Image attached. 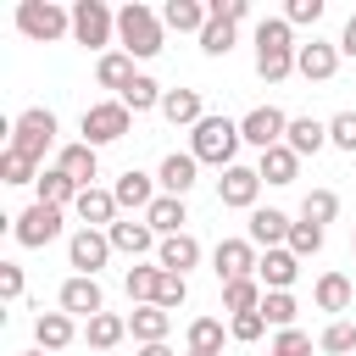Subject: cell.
<instances>
[{"label": "cell", "mask_w": 356, "mask_h": 356, "mask_svg": "<svg viewBox=\"0 0 356 356\" xmlns=\"http://www.w3.org/2000/svg\"><path fill=\"white\" fill-rule=\"evenodd\" d=\"M256 245L250 239H217V250H211V273H217V284H234V278H256Z\"/></svg>", "instance_id": "12"}, {"label": "cell", "mask_w": 356, "mask_h": 356, "mask_svg": "<svg viewBox=\"0 0 356 356\" xmlns=\"http://www.w3.org/2000/svg\"><path fill=\"white\" fill-rule=\"evenodd\" d=\"M161 44H167L161 11H150L145 0H128L117 11V50H128L134 61H150V56H161Z\"/></svg>", "instance_id": "2"}, {"label": "cell", "mask_w": 356, "mask_h": 356, "mask_svg": "<svg viewBox=\"0 0 356 356\" xmlns=\"http://www.w3.org/2000/svg\"><path fill=\"white\" fill-rule=\"evenodd\" d=\"M261 284L256 278H234V284H222V312L228 317H239V312H261Z\"/></svg>", "instance_id": "36"}, {"label": "cell", "mask_w": 356, "mask_h": 356, "mask_svg": "<svg viewBox=\"0 0 356 356\" xmlns=\"http://www.w3.org/2000/svg\"><path fill=\"white\" fill-rule=\"evenodd\" d=\"M122 289H128V300H134V306H156L161 267H156V261H134V267L122 273Z\"/></svg>", "instance_id": "32"}, {"label": "cell", "mask_w": 356, "mask_h": 356, "mask_svg": "<svg viewBox=\"0 0 356 356\" xmlns=\"http://www.w3.org/2000/svg\"><path fill=\"white\" fill-rule=\"evenodd\" d=\"M295 72L306 78V83H328L334 72H339V44H328V39H306L300 44V56H295Z\"/></svg>", "instance_id": "15"}, {"label": "cell", "mask_w": 356, "mask_h": 356, "mask_svg": "<svg viewBox=\"0 0 356 356\" xmlns=\"http://www.w3.org/2000/svg\"><path fill=\"white\" fill-rule=\"evenodd\" d=\"M334 44H339V56H356V11L345 17V28H339V39H334Z\"/></svg>", "instance_id": "51"}, {"label": "cell", "mask_w": 356, "mask_h": 356, "mask_svg": "<svg viewBox=\"0 0 356 356\" xmlns=\"http://www.w3.org/2000/svg\"><path fill=\"white\" fill-rule=\"evenodd\" d=\"M72 211H78V222H83V228H111L122 206H117V195H111V189H100V184H95V189H83V195L72 200Z\"/></svg>", "instance_id": "23"}, {"label": "cell", "mask_w": 356, "mask_h": 356, "mask_svg": "<svg viewBox=\"0 0 356 356\" xmlns=\"http://www.w3.org/2000/svg\"><path fill=\"white\" fill-rule=\"evenodd\" d=\"M39 172H44V167H33L28 156H17L11 145L0 150V184H39Z\"/></svg>", "instance_id": "40"}, {"label": "cell", "mask_w": 356, "mask_h": 356, "mask_svg": "<svg viewBox=\"0 0 356 356\" xmlns=\"http://www.w3.org/2000/svg\"><path fill=\"white\" fill-rule=\"evenodd\" d=\"M67 261H72V273L95 278V273L111 261V239H106V228H78V234L67 239Z\"/></svg>", "instance_id": "11"}, {"label": "cell", "mask_w": 356, "mask_h": 356, "mask_svg": "<svg viewBox=\"0 0 356 356\" xmlns=\"http://www.w3.org/2000/svg\"><path fill=\"white\" fill-rule=\"evenodd\" d=\"M161 95H167V89H161V83H156L150 72H139V78H134V83H128V89H122L117 100H122V106H128V111L139 117V111H161Z\"/></svg>", "instance_id": "35"}, {"label": "cell", "mask_w": 356, "mask_h": 356, "mask_svg": "<svg viewBox=\"0 0 356 356\" xmlns=\"http://www.w3.org/2000/svg\"><path fill=\"white\" fill-rule=\"evenodd\" d=\"M17 33L33 39V44H56L72 33V6H56V0H17Z\"/></svg>", "instance_id": "4"}, {"label": "cell", "mask_w": 356, "mask_h": 356, "mask_svg": "<svg viewBox=\"0 0 356 356\" xmlns=\"http://www.w3.org/2000/svg\"><path fill=\"white\" fill-rule=\"evenodd\" d=\"M256 195H261V172L245 161H234L217 178V206H228V211H256Z\"/></svg>", "instance_id": "10"}, {"label": "cell", "mask_w": 356, "mask_h": 356, "mask_svg": "<svg viewBox=\"0 0 356 356\" xmlns=\"http://www.w3.org/2000/svg\"><path fill=\"white\" fill-rule=\"evenodd\" d=\"M11 234H17V245L22 250H44V245H56L61 239V206H28V211H17L11 217Z\"/></svg>", "instance_id": "8"}, {"label": "cell", "mask_w": 356, "mask_h": 356, "mask_svg": "<svg viewBox=\"0 0 356 356\" xmlns=\"http://www.w3.org/2000/svg\"><path fill=\"white\" fill-rule=\"evenodd\" d=\"M22 356H50V350H22Z\"/></svg>", "instance_id": "54"}, {"label": "cell", "mask_w": 356, "mask_h": 356, "mask_svg": "<svg viewBox=\"0 0 356 356\" xmlns=\"http://www.w3.org/2000/svg\"><path fill=\"white\" fill-rule=\"evenodd\" d=\"M206 11H211L217 22H234V28H239V22L250 17V0H206Z\"/></svg>", "instance_id": "49"}, {"label": "cell", "mask_w": 356, "mask_h": 356, "mask_svg": "<svg viewBox=\"0 0 356 356\" xmlns=\"http://www.w3.org/2000/svg\"><path fill=\"white\" fill-rule=\"evenodd\" d=\"M289 250H295L300 261H306V256H317V250H323V228H317V222H300V217H295V228H289Z\"/></svg>", "instance_id": "45"}, {"label": "cell", "mask_w": 356, "mask_h": 356, "mask_svg": "<svg viewBox=\"0 0 356 356\" xmlns=\"http://www.w3.org/2000/svg\"><path fill=\"white\" fill-rule=\"evenodd\" d=\"M56 300H61V312H67V317H83V323L106 312V289H100V278H83V273H72V278L61 284V295H56Z\"/></svg>", "instance_id": "14"}, {"label": "cell", "mask_w": 356, "mask_h": 356, "mask_svg": "<svg viewBox=\"0 0 356 356\" xmlns=\"http://www.w3.org/2000/svg\"><path fill=\"white\" fill-rule=\"evenodd\" d=\"M83 145H117V139H128V128H134V111L111 95V100H95V106H83Z\"/></svg>", "instance_id": "6"}, {"label": "cell", "mask_w": 356, "mask_h": 356, "mask_svg": "<svg viewBox=\"0 0 356 356\" xmlns=\"http://www.w3.org/2000/svg\"><path fill=\"white\" fill-rule=\"evenodd\" d=\"M161 117H167L172 128H195V122H206V100H200V89H167V95H161Z\"/></svg>", "instance_id": "24"}, {"label": "cell", "mask_w": 356, "mask_h": 356, "mask_svg": "<svg viewBox=\"0 0 356 356\" xmlns=\"http://www.w3.org/2000/svg\"><path fill=\"white\" fill-rule=\"evenodd\" d=\"M78 195H83V189H78L61 167H44V172H39V184H33V200H39V206H61V211H67Z\"/></svg>", "instance_id": "30"}, {"label": "cell", "mask_w": 356, "mask_h": 356, "mask_svg": "<svg viewBox=\"0 0 356 356\" xmlns=\"http://www.w3.org/2000/svg\"><path fill=\"white\" fill-rule=\"evenodd\" d=\"M273 356H312V334L306 328H284L273 339Z\"/></svg>", "instance_id": "47"}, {"label": "cell", "mask_w": 356, "mask_h": 356, "mask_svg": "<svg viewBox=\"0 0 356 356\" xmlns=\"http://www.w3.org/2000/svg\"><path fill=\"white\" fill-rule=\"evenodd\" d=\"M350 295H356V289H350V278H345V273H323V278H317V289H312L317 312H334V317H339V312H350Z\"/></svg>", "instance_id": "34"}, {"label": "cell", "mask_w": 356, "mask_h": 356, "mask_svg": "<svg viewBox=\"0 0 356 356\" xmlns=\"http://www.w3.org/2000/svg\"><path fill=\"white\" fill-rule=\"evenodd\" d=\"M300 278V256L289 250V245H278V250H261V261H256V284L273 295V289H289Z\"/></svg>", "instance_id": "19"}, {"label": "cell", "mask_w": 356, "mask_h": 356, "mask_svg": "<svg viewBox=\"0 0 356 356\" xmlns=\"http://www.w3.org/2000/svg\"><path fill=\"white\" fill-rule=\"evenodd\" d=\"M78 339V317H67V312H39L33 317V350H67Z\"/></svg>", "instance_id": "21"}, {"label": "cell", "mask_w": 356, "mask_h": 356, "mask_svg": "<svg viewBox=\"0 0 356 356\" xmlns=\"http://www.w3.org/2000/svg\"><path fill=\"white\" fill-rule=\"evenodd\" d=\"M261 317H267V328H295V317H300V306H295V295L289 289H273V295H261Z\"/></svg>", "instance_id": "38"}, {"label": "cell", "mask_w": 356, "mask_h": 356, "mask_svg": "<svg viewBox=\"0 0 356 356\" xmlns=\"http://www.w3.org/2000/svg\"><path fill=\"white\" fill-rule=\"evenodd\" d=\"M256 172H261V184H278V189H284V184L300 178V156H295L289 145H273V150L256 156Z\"/></svg>", "instance_id": "27"}, {"label": "cell", "mask_w": 356, "mask_h": 356, "mask_svg": "<svg viewBox=\"0 0 356 356\" xmlns=\"http://www.w3.org/2000/svg\"><path fill=\"white\" fill-rule=\"evenodd\" d=\"M289 228H295L289 211H278V206H256L250 222H245V239H250L256 250H278V245H289Z\"/></svg>", "instance_id": "13"}, {"label": "cell", "mask_w": 356, "mask_h": 356, "mask_svg": "<svg viewBox=\"0 0 356 356\" xmlns=\"http://www.w3.org/2000/svg\"><path fill=\"white\" fill-rule=\"evenodd\" d=\"M222 339H228L222 317H195L189 323V350H222Z\"/></svg>", "instance_id": "41"}, {"label": "cell", "mask_w": 356, "mask_h": 356, "mask_svg": "<svg viewBox=\"0 0 356 356\" xmlns=\"http://www.w3.org/2000/svg\"><path fill=\"white\" fill-rule=\"evenodd\" d=\"M195 178H200V161H195L189 150H172V156H161V167H156L161 195H178V200L195 189Z\"/></svg>", "instance_id": "20"}, {"label": "cell", "mask_w": 356, "mask_h": 356, "mask_svg": "<svg viewBox=\"0 0 356 356\" xmlns=\"http://www.w3.org/2000/svg\"><path fill=\"white\" fill-rule=\"evenodd\" d=\"M156 267L189 278V267H200V239H195V234H172V239H161V245H156Z\"/></svg>", "instance_id": "22"}, {"label": "cell", "mask_w": 356, "mask_h": 356, "mask_svg": "<svg viewBox=\"0 0 356 356\" xmlns=\"http://www.w3.org/2000/svg\"><path fill=\"white\" fill-rule=\"evenodd\" d=\"M50 145H56V111H50V106H28V111L11 122V150L39 167Z\"/></svg>", "instance_id": "7"}, {"label": "cell", "mask_w": 356, "mask_h": 356, "mask_svg": "<svg viewBox=\"0 0 356 356\" xmlns=\"http://www.w3.org/2000/svg\"><path fill=\"white\" fill-rule=\"evenodd\" d=\"M295 56H300L295 28H289L284 17H261V22H256V78H261V83H284V78L295 72Z\"/></svg>", "instance_id": "1"}, {"label": "cell", "mask_w": 356, "mask_h": 356, "mask_svg": "<svg viewBox=\"0 0 356 356\" xmlns=\"http://www.w3.org/2000/svg\"><path fill=\"white\" fill-rule=\"evenodd\" d=\"M145 222L156 228V239H172V234H189L184 222H189V206L178 200V195H156V206L145 211Z\"/></svg>", "instance_id": "28"}, {"label": "cell", "mask_w": 356, "mask_h": 356, "mask_svg": "<svg viewBox=\"0 0 356 356\" xmlns=\"http://www.w3.org/2000/svg\"><path fill=\"white\" fill-rule=\"evenodd\" d=\"M328 145L345 150V156H356V111H334L328 117Z\"/></svg>", "instance_id": "44"}, {"label": "cell", "mask_w": 356, "mask_h": 356, "mask_svg": "<svg viewBox=\"0 0 356 356\" xmlns=\"http://www.w3.org/2000/svg\"><path fill=\"white\" fill-rule=\"evenodd\" d=\"M22 289H28L22 267L17 261H0V300H22Z\"/></svg>", "instance_id": "50"}, {"label": "cell", "mask_w": 356, "mask_h": 356, "mask_svg": "<svg viewBox=\"0 0 356 356\" xmlns=\"http://www.w3.org/2000/svg\"><path fill=\"white\" fill-rule=\"evenodd\" d=\"M261 334H267V317H261V312H239V317H228V339H234V345H256Z\"/></svg>", "instance_id": "43"}, {"label": "cell", "mask_w": 356, "mask_h": 356, "mask_svg": "<svg viewBox=\"0 0 356 356\" xmlns=\"http://www.w3.org/2000/svg\"><path fill=\"white\" fill-rule=\"evenodd\" d=\"M350 250H356V228H350Z\"/></svg>", "instance_id": "55"}, {"label": "cell", "mask_w": 356, "mask_h": 356, "mask_svg": "<svg viewBox=\"0 0 356 356\" xmlns=\"http://www.w3.org/2000/svg\"><path fill=\"white\" fill-rule=\"evenodd\" d=\"M239 134H245V145L261 156V150L284 145V134H289V117H284L278 106H250V111L239 117Z\"/></svg>", "instance_id": "9"}, {"label": "cell", "mask_w": 356, "mask_h": 356, "mask_svg": "<svg viewBox=\"0 0 356 356\" xmlns=\"http://www.w3.org/2000/svg\"><path fill=\"white\" fill-rule=\"evenodd\" d=\"M284 145L306 161V156H317L323 145H328V122H317V117H289V134H284Z\"/></svg>", "instance_id": "29"}, {"label": "cell", "mask_w": 356, "mask_h": 356, "mask_svg": "<svg viewBox=\"0 0 356 356\" xmlns=\"http://www.w3.org/2000/svg\"><path fill=\"white\" fill-rule=\"evenodd\" d=\"M317 350H323V356H356V328H350L345 317H334V323L317 334Z\"/></svg>", "instance_id": "39"}, {"label": "cell", "mask_w": 356, "mask_h": 356, "mask_svg": "<svg viewBox=\"0 0 356 356\" xmlns=\"http://www.w3.org/2000/svg\"><path fill=\"white\" fill-rule=\"evenodd\" d=\"M184 356H222V350H184Z\"/></svg>", "instance_id": "53"}, {"label": "cell", "mask_w": 356, "mask_h": 356, "mask_svg": "<svg viewBox=\"0 0 356 356\" xmlns=\"http://www.w3.org/2000/svg\"><path fill=\"white\" fill-rule=\"evenodd\" d=\"M72 39L83 50H100L106 56L117 44V11L106 0H72Z\"/></svg>", "instance_id": "5"}, {"label": "cell", "mask_w": 356, "mask_h": 356, "mask_svg": "<svg viewBox=\"0 0 356 356\" xmlns=\"http://www.w3.org/2000/svg\"><path fill=\"white\" fill-rule=\"evenodd\" d=\"M111 195H117V206H122V211H139V217H145V211L156 206V195H161V184H156L150 172H139V167H128V172H122V178L111 184Z\"/></svg>", "instance_id": "17"}, {"label": "cell", "mask_w": 356, "mask_h": 356, "mask_svg": "<svg viewBox=\"0 0 356 356\" xmlns=\"http://www.w3.org/2000/svg\"><path fill=\"white\" fill-rule=\"evenodd\" d=\"M83 339H89V350H117V345L128 339V317L100 312V317H89V323H83Z\"/></svg>", "instance_id": "33"}, {"label": "cell", "mask_w": 356, "mask_h": 356, "mask_svg": "<svg viewBox=\"0 0 356 356\" xmlns=\"http://www.w3.org/2000/svg\"><path fill=\"white\" fill-rule=\"evenodd\" d=\"M334 217H339V195H334V189H306V200H300V222L328 228Z\"/></svg>", "instance_id": "37"}, {"label": "cell", "mask_w": 356, "mask_h": 356, "mask_svg": "<svg viewBox=\"0 0 356 356\" xmlns=\"http://www.w3.org/2000/svg\"><path fill=\"white\" fill-rule=\"evenodd\" d=\"M239 145H245V134H239V122H234V117H211V111H206V122H195V128H189V156H195L200 167L228 172V167L239 161Z\"/></svg>", "instance_id": "3"}, {"label": "cell", "mask_w": 356, "mask_h": 356, "mask_svg": "<svg viewBox=\"0 0 356 356\" xmlns=\"http://www.w3.org/2000/svg\"><path fill=\"white\" fill-rule=\"evenodd\" d=\"M134 78H139V72H134V56H128V50H106V56L95 61V83H100V89H117V95H122Z\"/></svg>", "instance_id": "31"}, {"label": "cell", "mask_w": 356, "mask_h": 356, "mask_svg": "<svg viewBox=\"0 0 356 356\" xmlns=\"http://www.w3.org/2000/svg\"><path fill=\"white\" fill-rule=\"evenodd\" d=\"M56 167H61L78 189H95V178H100V150H95V145H83V139H72V145H61V150H56Z\"/></svg>", "instance_id": "16"}, {"label": "cell", "mask_w": 356, "mask_h": 356, "mask_svg": "<svg viewBox=\"0 0 356 356\" xmlns=\"http://www.w3.org/2000/svg\"><path fill=\"white\" fill-rule=\"evenodd\" d=\"M161 22H167V33H206V22H211V11L200 6V0H167L161 6Z\"/></svg>", "instance_id": "26"}, {"label": "cell", "mask_w": 356, "mask_h": 356, "mask_svg": "<svg viewBox=\"0 0 356 356\" xmlns=\"http://www.w3.org/2000/svg\"><path fill=\"white\" fill-rule=\"evenodd\" d=\"M106 239H111V250H122V256H145V250H156L161 239H156V228L145 222V217H117L111 228H106Z\"/></svg>", "instance_id": "18"}, {"label": "cell", "mask_w": 356, "mask_h": 356, "mask_svg": "<svg viewBox=\"0 0 356 356\" xmlns=\"http://www.w3.org/2000/svg\"><path fill=\"white\" fill-rule=\"evenodd\" d=\"M189 300V278H178V273H161V289H156V306L161 312H178Z\"/></svg>", "instance_id": "46"}, {"label": "cell", "mask_w": 356, "mask_h": 356, "mask_svg": "<svg viewBox=\"0 0 356 356\" xmlns=\"http://www.w3.org/2000/svg\"><path fill=\"white\" fill-rule=\"evenodd\" d=\"M128 334H134L139 345H167L172 312H161V306H134V312H128Z\"/></svg>", "instance_id": "25"}, {"label": "cell", "mask_w": 356, "mask_h": 356, "mask_svg": "<svg viewBox=\"0 0 356 356\" xmlns=\"http://www.w3.org/2000/svg\"><path fill=\"white\" fill-rule=\"evenodd\" d=\"M317 17H323V0H289V6H284V22H289V28H306V22L317 28Z\"/></svg>", "instance_id": "48"}, {"label": "cell", "mask_w": 356, "mask_h": 356, "mask_svg": "<svg viewBox=\"0 0 356 356\" xmlns=\"http://www.w3.org/2000/svg\"><path fill=\"white\" fill-rule=\"evenodd\" d=\"M234 39H239V28L211 17V22H206V33H200V50H206V56H228V50H234Z\"/></svg>", "instance_id": "42"}, {"label": "cell", "mask_w": 356, "mask_h": 356, "mask_svg": "<svg viewBox=\"0 0 356 356\" xmlns=\"http://www.w3.org/2000/svg\"><path fill=\"white\" fill-rule=\"evenodd\" d=\"M139 356H172V345H139Z\"/></svg>", "instance_id": "52"}, {"label": "cell", "mask_w": 356, "mask_h": 356, "mask_svg": "<svg viewBox=\"0 0 356 356\" xmlns=\"http://www.w3.org/2000/svg\"><path fill=\"white\" fill-rule=\"evenodd\" d=\"M267 356H273V350H267Z\"/></svg>", "instance_id": "56"}]
</instances>
